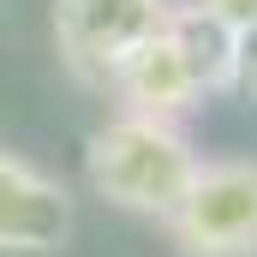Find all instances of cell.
<instances>
[{
	"mask_svg": "<svg viewBox=\"0 0 257 257\" xmlns=\"http://www.w3.org/2000/svg\"><path fill=\"white\" fill-rule=\"evenodd\" d=\"M197 162L192 144L180 138L174 126L162 120H114L90 138V186L120 203V209H138V215H168L186 203L197 180Z\"/></svg>",
	"mask_w": 257,
	"mask_h": 257,
	"instance_id": "cell-1",
	"label": "cell"
},
{
	"mask_svg": "<svg viewBox=\"0 0 257 257\" xmlns=\"http://www.w3.org/2000/svg\"><path fill=\"white\" fill-rule=\"evenodd\" d=\"M174 233L192 257H251L257 251V162H203Z\"/></svg>",
	"mask_w": 257,
	"mask_h": 257,
	"instance_id": "cell-2",
	"label": "cell"
},
{
	"mask_svg": "<svg viewBox=\"0 0 257 257\" xmlns=\"http://www.w3.org/2000/svg\"><path fill=\"white\" fill-rule=\"evenodd\" d=\"M162 30H168L162 0H54L60 54L84 72H120Z\"/></svg>",
	"mask_w": 257,
	"mask_h": 257,
	"instance_id": "cell-3",
	"label": "cell"
},
{
	"mask_svg": "<svg viewBox=\"0 0 257 257\" xmlns=\"http://www.w3.org/2000/svg\"><path fill=\"white\" fill-rule=\"evenodd\" d=\"M72 239V197L0 156V251H60Z\"/></svg>",
	"mask_w": 257,
	"mask_h": 257,
	"instance_id": "cell-4",
	"label": "cell"
},
{
	"mask_svg": "<svg viewBox=\"0 0 257 257\" xmlns=\"http://www.w3.org/2000/svg\"><path fill=\"white\" fill-rule=\"evenodd\" d=\"M120 84H126V96L138 102V120H162V126L197 96V84H192V72H186V60H180V48H174L168 30L156 42H144L120 66Z\"/></svg>",
	"mask_w": 257,
	"mask_h": 257,
	"instance_id": "cell-5",
	"label": "cell"
},
{
	"mask_svg": "<svg viewBox=\"0 0 257 257\" xmlns=\"http://www.w3.org/2000/svg\"><path fill=\"white\" fill-rule=\"evenodd\" d=\"M168 36H174V48H180V60L192 72L197 90H227L233 84V60H239V36L227 30V24H215L209 12H180V18H168Z\"/></svg>",
	"mask_w": 257,
	"mask_h": 257,
	"instance_id": "cell-6",
	"label": "cell"
},
{
	"mask_svg": "<svg viewBox=\"0 0 257 257\" xmlns=\"http://www.w3.org/2000/svg\"><path fill=\"white\" fill-rule=\"evenodd\" d=\"M197 12H209V18H215V24H227L233 36H239V30H251V24H257V0H203Z\"/></svg>",
	"mask_w": 257,
	"mask_h": 257,
	"instance_id": "cell-7",
	"label": "cell"
},
{
	"mask_svg": "<svg viewBox=\"0 0 257 257\" xmlns=\"http://www.w3.org/2000/svg\"><path fill=\"white\" fill-rule=\"evenodd\" d=\"M233 84L257 96V24H251V30H239V60H233Z\"/></svg>",
	"mask_w": 257,
	"mask_h": 257,
	"instance_id": "cell-8",
	"label": "cell"
}]
</instances>
